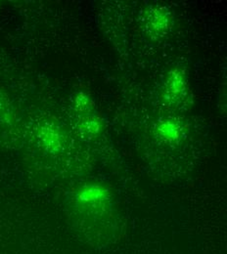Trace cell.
<instances>
[{
    "label": "cell",
    "mask_w": 227,
    "mask_h": 254,
    "mask_svg": "<svg viewBox=\"0 0 227 254\" xmlns=\"http://www.w3.org/2000/svg\"><path fill=\"white\" fill-rule=\"evenodd\" d=\"M104 195H105V190H102L97 186H91L80 191L78 195V199L80 201H91V200L98 199Z\"/></svg>",
    "instance_id": "1"
}]
</instances>
